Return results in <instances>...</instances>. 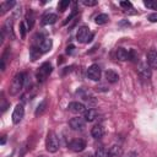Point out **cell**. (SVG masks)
Listing matches in <instances>:
<instances>
[{"label":"cell","mask_w":157,"mask_h":157,"mask_svg":"<svg viewBox=\"0 0 157 157\" xmlns=\"http://www.w3.org/2000/svg\"><path fill=\"white\" fill-rule=\"evenodd\" d=\"M26 77H27V76H26L25 72H18V74L13 77L12 83H11V87H10V93H11L12 96L17 94V93L23 88L25 82H26Z\"/></svg>","instance_id":"1"},{"label":"cell","mask_w":157,"mask_h":157,"mask_svg":"<svg viewBox=\"0 0 157 157\" xmlns=\"http://www.w3.org/2000/svg\"><path fill=\"white\" fill-rule=\"evenodd\" d=\"M45 148L50 153H55L59 150V139L54 132H49L45 140Z\"/></svg>","instance_id":"2"},{"label":"cell","mask_w":157,"mask_h":157,"mask_svg":"<svg viewBox=\"0 0 157 157\" xmlns=\"http://www.w3.org/2000/svg\"><path fill=\"white\" fill-rule=\"evenodd\" d=\"M76 38L80 43H88V42L92 40L93 34L90 32V29L86 26H82V27L78 28V31L76 33Z\"/></svg>","instance_id":"3"},{"label":"cell","mask_w":157,"mask_h":157,"mask_svg":"<svg viewBox=\"0 0 157 157\" xmlns=\"http://www.w3.org/2000/svg\"><path fill=\"white\" fill-rule=\"evenodd\" d=\"M52 69H53V67H52L50 63H44V64H42L40 67H39V70H38L37 74H36L37 81H38V82H43V81L50 75Z\"/></svg>","instance_id":"4"},{"label":"cell","mask_w":157,"mask_h":157,"mask_svg":"<svg viewBox=\"0 0 157 157\" xmlns=\"http://www.w3.org/2000/svg\"><path fill=\"white\" fill-rule=\"evenodd\" d=\"M101 67L97 65V64H92L88 69H87V77L92 81H99L101 78Z\"/></svg>","instance_id":"5"},{"label":"cell","mask_w":157,"mask_h":157,"mask_svg":"<svg viewBox=\"0 0 157 157\" xmlns=\"http://www.w3.org/2000/svg\"><path fill=\"white\" fill-rule=\"evenodd\" d=\"M69 125L72 130L75 131H81L85 129L86 126V120L83 118H80V117H75V118H71L70 121H69Z\"/></svg>","instance_id":"6"},{"label":"cell","mask_w":157,"mask_h":157,"mask_svg":"<svg viewBox=\"0 0 157 157\" xmlns=\"http://www.w3.org/2000/svg\"><path fill=\"white\" fill-rule=\"evenodd\" d=\"M23 117H25V108H23V104H21V103H18L16 107H15V109H13V112H12V123L13 124H18L22 119H23Z\"/></svg>","instance_id":"7"},{"label":"cell","mask_w":157,"mask_h":157,"mask_svg":"<svg viewBox=\"0 0 157 157\" xmlns=\"http://www.w3.org/2000/svg\"><path fill=\"white\" fill-rule=\"evenodd\" d=\"M69 147L75 152H82L86 148V141L83 139H74L69 142Z\"/></svg>","instance_id":"8"},{"label":"cell","mask_w":157,"mask_h":157,"mask_svg":"<svg viewBox=\"0 0 157 157\" xmlns=\"http://www.w3.org/2000/svg\"><path fill=\"white\" fill-rule=\"evenodd\" d=\"M67 109H69L70 112L75 113V114H80V113H85L87 108L85 107V104H83V103L74 101V102H70V103L67 104Z\"/></svg>","instance_id":"9"},{"label":"cell","mask_w":157,"mask_h":157,"mask_svg":"<svg viewBox=\"0 0 157 157\" xmlns=\"http://www.w3.org/2000/svg\"><path fill=\"white\" fill-rule=\"evenodd\" d=\"M137 71L144 78H147V80L151 77V74H152L151 72V67H150V65L147 63H140V65L137 67Z\"/></svg>","instance_id":"10"},{"label":"cell","mask_w":157,"mask_h":157,"mask_svg":"<svg viewBox=\"0 0 157 157\" xmlns=\"http://www.w3.org/2000/svg\"><path fill=\"white\" fill-rule=\"evenodd\" d=\"M147 64L151 69H157V50L151 49L147 53Z\"/></svg>","instance_id":"11"},{"label":"cell","mask_w":157,"mask_h":157,"mask_svg":"<svg viewBox=\"0 0 157 157\" xmlns=\"http://www.w3.org/2000/svg\"><path fill=\"white\" fill-rule=\"evenodd\" d=\"M91 135H92V137L96 139V140L103 137V135H104V129H103V126L99 125V124H98V125H94V126L91 129Z\"/></svg>","instance_id":"12"},{"label":"cell","mask_w":157,"mask_h":157,"mask_svg":"<svg viewBox=\"0 0 157 157\" xmlns=\"http://www.w3.org/2000/svg\"><path fill=\"white\" fill-rule=\"evenodd\" d=\"M97 117H98V113H97V110L93 109V108H88V109H86V112L83 113V119H85L86 121H93V120L97 119Z\"/></svg>","instance_id":"13"},{"label":"cell","mask_w":157,"mask_h":157,"mask_svg":"<svg viewBox=\"0 0 157 157\" xmlns=\"http://www.w3.org/2000/svg\"><path fill=\"white\" fill-rule=\"evenodd\" d=\"M104 76H105V80H107L109 83H115V82H118V80H119V75H118L114 70H110V69L105 71Z\"/></svg>","instance_id":"14"},{"label":"cell","mask_w":157,"mask_h":157,"mask_svg":"<svg viewBox=\"0 0 157 157\" xmlns=\"http://www.w3.org/2000/svg\"><path fill=\"white\" fill-rule=\"evenodd\" d=\"M52 47H53V40H52L50 38H44L43 42L39 44V49H40L42 53L49 52V50L52 49Z\"/></svg>","instance_id":"15"},{"label":"cell","mask_w":157,"mask_h":157,"mask_svg":"<svg viewBox=\"0 0 157 157\" xmlns=\"http://www.w3.org/2000/svg\"><path fill=\"white\" fill-rule=\"evenodd\" d=\"M123 155V147L120 145H113L109 148V157H120Z\"/></svg>","instance_id":"16"},{"label":"cell","mask_w":157,"mask_h":157,"mask_svg":"<svg viewBox=\"0 0 157 157\" xmlns=\"http://www.w3.org/2000/svg\"><path fill=\"white\" fill-rule=\"evenodd\" d=\"M56 20H58V16L55 13H47V15L43 16L42 23L43 25H53V23L56 22Z\"/></svg>","instance_id":"17"},{"label":"cell","mask_w":157,"mask_h":157,"mask_svg":"<svg viewBox=\"0 0 157 157\" xmlns=\"http://www.w3.org/2000/svg\"><path fill=\"white\" fill-rule=\"evenodd\" d=\"M94 157H109V150L104 146H99L94 152Z\"/></svg>","instance_id":"18"},{"label":"cell","mask_w":157,"mask_h":157,"mask_svg":"<svg viewBox=\"0 0 157 157\" xmlns=\"http://www.w3.org/2000/svg\"><path fill=\"white\" fill-rule=\"evenodd\" d=\"M117 59L120 60V61H124V60H128V50L124 49V48H118L117 49Z\"/></svg>","instance_id":"19"},{"label":"cell","mask_w":157,"mask_h":157,"mask_svg":"<svg viewBox=\"0 0 157 157\" xmlns=\"http://www.w3.org/2000/svg\"><path fill=\"white\" fill-rule=\"evenodd\" d=\"M15 1H4V2H1V5H0V9H1V15L2 13H5L6 11H9V10H11L13 6H15Z\"/></svg>","instance_id":"20"},{"label":"cell","mask_w":157,"mask_h":157,"mask_svg":"<svg viewBox=\"0 0 157 157\" xmlns=\"http://www.w3.org/2000/svg\"><path fill=\"white\" fill-rule=\"evenodd\" d=\"M40 54H42V52H40L39 47L33 45V47L31 48V50H29V56H31L32 60H36L38 56H40Z\"/></svg>","instance_id":"21"},{"label":"cell","mask_w":157,"mask_h":157,"mask_svg":"<svg viewBox=\"0 0 157 157\" xmlns=\"http://www.w3.org/2000/svg\"><path fill=\"white\" fill-rule=\"evenodd\" d=\"M108 20H109L108 15H105V13H99L98 16H96L94 22H96L97 25H104V23L108 22Z\"/></svg>","instance_id":"22"},{"label":"cell","mask_w":157,"mask_h":157,"mask_svg":"<svg viewBox=\"0 0 157 157\" xmlns=\"http://www.w3.org/2000/svg\"><path fill=\"white\" fill-rule=\"evenodd\" d=\"M45 108H47V99H43L38 105H37V109H36V115L38 117V115H40V114H43L44 113V110H45Z\"/></svg>","instance_id":"23"},{"label":"cell","mask_w":157,"mask_h":157,"mask_svg":"<svg viewBox=\"0 0 157 157\" xmlns=\"http://www.w3.org/2000/svg\"><path fill=\"white\" fill-rule=\"evenodd\" d=\"M137 59H139V55H137V53H136L135 49L128 50V60H130V61H132V63H136Z\"/></svg>","instance_id":"24"},{"label":"cell","mask_w":157,"mask_h":157,"mask_svg":"<svg viewBox=\"0 0 157 157\" xmlns=\"http://www.w3.org/2000/svg\"><path fill=\"white\" fill-rule=\"evenodd\" d=\"M144 5H145L147 9L157 10V1H155V0H145V1H144Z\"/></svg>","instance_id":"25"},{"label":"cell","mask_w":157,"mask_h":157,"mask_svg":"<svg viewBox=\"0 0 157 157\" xmlns=\"http://www.w3.org/2000/svg\"><path fill=\"white\" fill-rule=\"evenodd\" d=\"M26 22H27V28L31 29L33 27V23H34V17H33V13L32 12H29L26 16Z\"/></svg>","instance_id":"26"},{"label":"cell","mask_w":157,"mask_h":157,"mask_svg":"<svg viewBox=\"0 0 157 157\" xmlns=\"http://www.w3.org/2000/svg\"><path fill=\"white\" fill-rule=\"evenodd\" d=\"M70 5V1L69 0H63V1H59V4H58V9L63 12V11H65L66 10V7Z\"/></svg>","instance_id":"27"},{"label":"cell","mask_w":157,"mask_h":157,"mask_svg":"<svg viewBox=\"0 0 157 157\" xmlns=\"http://www.w3.org/2000/svg\"><path fill=\"white\" fill-rule=\"evenodd\" d=\"M2 31H4V32L6 31L9 34H11V36L13 37V33H12V22L7 20V21L5 22V27H4V29H2Z\"/></svg>","instance_id":"28"},{"label":"cell","mask_w":157,"mask_h":157,"mask_svg":"<svg viewBox=\"0 0 157 157\" xmlns=\"http://www.w3.org/2000/svg\"><path fill=\"white\" fill-rule=\"evenodd\" d=\"M82 4L85 6H94L98 4V1L97 0H82Z\"/></svg>","instance_id":"29"},{"label":"cell","mask_w":157,"mask_h":157,"mask_svg":"<svg viewBox=\"0 0 157 157\" xmlns=\"http://www.w3.org/2000/svg\"><path fill=\"white\" fill-rule=\"evenodd\" d=\"M119 5H120L123 9H125V10H128V9H131V7H132V4H131L130 1H120V2H119Z\"/></svg>","instance_id":"30"},{"label":"cell","mask_w":157,"mask_h":157,"mask_svg":"<svg viewBox=\"0 0 157 157\" xmlns=\"http://www.w3.org/2000/svg\"><path fill=\"white\" fill-rule=\"evenodd\" d=\"M20 33H21V38L26 37V27L23 22H20Z\"/></svg>","instance_id":"31"},{"label":"cell","mask_w":157,"mask_h":157,"mask_svg":"<svg viewBox=\"0 0 157 157\" xmlns=\"http://www.w3.org/2000/svg\"><path fill=\"white\" fill-rule=\"evenodd\" d=\"M148 21H151V22H157V12H153V13H151L148 17Z\"/></svg>","instance_id":"32"},{"label":"cell","mask_w":157,"mask_h":157,"mask_svg":"<svg viewBox=\"0 0 157 157\" xmlns=\"http://www.w3.org/2000/svg\"><path fill=\"white\" fill-rule=\"evenodd\" d=\"M74 16H76V11H72V13H71L70 16H67V17H66V20L64 21V25H66L67 22H70V21H71V18H72Z\"/></svg>","instance_id":"33"},{"label":"cell","mask_w":157,"mask_h":157,"mask_svg":"<svg viewBox=\"0 0 157 157\" xmlns=\"http://www.w3.org/2000/svg\"><path fill=\"white\" fill-rule=\"evenodd\" d=\"M74 49H75V47H74L72 44H71V45H67V48H66V53H67V54H72Z\"/></svg>","instance_id":"34"},{"label":"cell","mask_w":157,"mask_h":157,"mask_svg":"<svg viewBox=\"0 0 157 157\" xmlns=\"http://www.w3.org/2000/svg\"><path fill=\"white\" fill-rule=\"evenodd\" d=\"M108 88H105L104 86H99V88H97V91H107Z\"/></svg>","instance_id":"35"},{"label":"cell","mask_w":157,"mask_h":157,"mask_svg":"<svg viewBox=\"0 0 157 157\" xmlns=\"http://www.w3.org/2000/svg\"><path fill=\"white\" fill-rule=\"evenodd\" d=\"M6 142V136H2V139H1V145H4Z\"/></svg>","instance_id":"36"},{"label":"cell","mask_w":157,"mask_h":157,"mask_svg":"<svg viewBox=\"0 0 157 157\" xmlns=\"http://www.w3.org/2000/svg\"><path fill=\"white\" fill-rule=\"evenodd\" d=\"M38 157H43V156H38Z\"/></svg>","instance_id":"37"},{"label":"cell","mask_w":157,"mask_h":157,"mask_svg":"<svg viewBox=\"0 0 157 157\" xmlns=\"http://www.w3.org/2000/svg\"><path fill=\"white\" fill-rule=\"evenodd\" d=\"M88 157H92V156H88Z\"/></svg>","instance_id":"38"}]
</instances>
